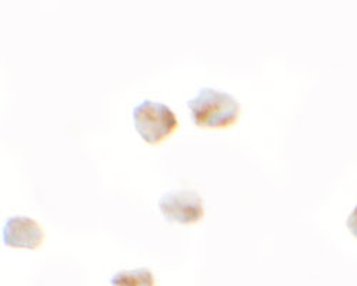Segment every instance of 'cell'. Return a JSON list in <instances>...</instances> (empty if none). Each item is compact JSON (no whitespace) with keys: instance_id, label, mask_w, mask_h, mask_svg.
I'll return each instance as SVG.
<instances>
[{"instance_id":"3","label":"cell","mask_w":357,"mask_h":286,"mask_svg":"<svg viewBox=\"0 0 357 286\" xmlns=\"http://www.w3.org/2000/svg\"><path fill=\"white\" fill-rule=\"evenodd\" d=\"M159 211L167 222L178 225L197 223L204 216L203 200L200 195L190 189L165 193L159 199Z\"/></svg>"},{"instance_id":"2","label":"cell","mask_w":357,"mask_h":286,"mask_svg":"<svg viewBox=\"0 0 357 286\" xmlns=\"http://www.w3.org/2000/svg\"><path fill=\"white\" fill-rule=\"evenodd\" d=\"M133 122L140 137L151 145H158L178 128L176 113L167 105L151 99L133 109Z\"/></svg>"},{"instance_id":"4","label":"cell","mask_w":357,"mask_h":286,"mask_svg":"<svg viewBox=\"0 0 357 286\" xmlns=\"http://www.w3.org/2000/svg\"><path fill=\"white\" fill-rule=\"evenodd\" d=\"M40 225L27 216L9 218L2 229V239L6 246L20 249H38L43 243Z\"/></svg>"},{"instance_id":"6","label":"cell","mask_w":357,"mask_h":286,"mask_svg":"<svg viewBox=\"0 0 357 286\" xmlns=\"http://www.w3.org/2000/svg\"><path fill=\"white\" fill-rule=\"evenodd\" d=\"M346 226H347V229L350 231V234L354 238H357V206H354V209L349 215V218L346 220Z\"/></svg>"},{"instance_id":"1","label":"cell","mask_w":357,"mask_h":286,"mask_svg":"<svg viewBox=\"0 0 357 286\" xmlns=\"http://www.w3.org/2000/svg\"><path fill=\"white\" fill-rule=\"evenodd\" d=\"M186 105L193 123L202 129H227L241 116V103L231 95L213 88H202Z\"/></svg>"},{"instance_id":"5","label":"cell","mask_w":357,"mask_h":286,"mask_svg":"<svg viewBox=\"0 0 357 286\" xmlns=\"http://www.w3.org/2000/svg\"><path fill=\"white\" fill-rule=\"evenodd\" d=\"M110 286H156L155 275L147 268L119 271L110 278Z\"/></svg>"}]
</instances>
